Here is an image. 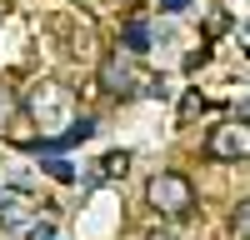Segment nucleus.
I'll list each match as a JSON object with an SVG mask.
<instances>
[{
  "label": "nucleus",
  "mask_w": 250,
  "mask_h": 240,
  "mask_svg": "<svg viewBox=\"0 0 250 240\" xmlns=\"http://www.w3.org/2000/svg\"><path fill=\"white\" fill-rule=\"evenodd\" d=\"M145 200H150V210H155V215H165V220H180V215H190V210H195V190H190V180L175 175V170L150 175V185H145Z\"/></svg>",
  "instance_id": "nucleus-1"
},
{
  "label": "nucleus",
  "mask_w": 250,
  "mask_h": 240,
  "mask_svg": "<svg viewBox=\"0 0 250 240\" xmlns=\"http://www.w3.org/2000/svg\"><path fill=\"white\" fill-rule=\"evenodd\" d=\"M205 155L210 160H250V120H220L205 135Z\"/></svg>",
  "instance_id": "nucleus-2"
},
{
  "label": "nucleus",
  "mask_w": 250,
  "mask_h": 240,
  "mask_svg": "<svg viewBox=\"0 0 250 240\" xmlns=\"http://www.w3.org/2000/svg\"><path fill=\"white\" fill-rule=\"evenodd\" d=\"M135 70H130V60H125L120 50L115 55H105V65H100V85H105L110 95H135Z\"/></svg>",
  "instance_id": "nucleus-3"
},
{
  "label": "nucleus",
  "mask_w": 250,
  "mask_h": 240,
  "mask_svg": "<svg viewBox=\"0 0 250 240\" xmlns=\"http://www.w3.org/2000/svg\"><path fill=\"white\" fill-rule=\"evenodd\" d=\"M120 45H125V50H135V55H140V50H150V25H145V20H130V25L120 30Z\"/></svg>",
  "instance_id": "nucleus-4"
},
{
  "label": "nucleus",
  "mask_w": 250,
  "mask_h": 240,
  "mask_svg": "<svg viewBox=\"0 0 250 240\" xmlns=\"http://www.w3.org/2000/svg\"><path fill=\"white\" fill-rule=\"evenodd\" d=\"M15 120H20V95L5 85V80H0V130H10Z\"/></svg>",
  "instance_id": "nucleus-5"
},
{
  "label": "nucleus",
  "mask_w": 250,
  "mask_h": 240,
  "mask_svg": "<svg viewBox=\"0 0 250 240\" xmlns=\"http://www.w3.org/2000/svg\"><path fill=\"white\" fill-rule=\"evenodd\" d=\"M230 235L235 240H250V200H240V205L230 210Z\"/></svg>",
  "instance_id": "nucleus-6"
},
{
  "label": "nucleus",
  "mask_w": 250,
  "mask_h": 240,
  "mask_svg": "<svg viewBox=\"0 0 250 240\" xmlns=\"http://www.w3.org/2000/svg\"><path fill=\"white\" fill-rule=\"evenodd\" d=\"M55 230H50V220H40V225H30V240H50Z\"/></svg>",
  "instance_id": "nucleus-7"
},
{
  "label": "nucleus",
  "mask_w": 250,
  "mask_h": 240,
  "mask_svg": "<svg viewBox=\"0 0 250 240\" xmlns=\"http://www.w3.org/2000/svg\"><path fill=\"white\" fill-rule=\"evenodd\" d=\"M140 240H180V235H175V230H145Z\"/></svg>",
  "instance_id": "nucleus-8"
},
{
  "label": "nucleus",
  "mask_w": 250,
  "mask_h": 240,
  "mask_svg": "<svg viewBox=\"0 0 250 240\" xmlns=\"http://www.w3.org/2000/svg\"><path fill=\"white\" fill-rule=\"evenodd\" d=\"M190 0H160V10H185Z\"/></svg>",
  "instance_id": "nucleus-9"
}]
</instances>
